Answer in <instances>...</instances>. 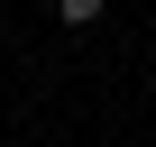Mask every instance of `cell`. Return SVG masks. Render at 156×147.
I'll list each match as a JSON object with an SVG mask.
<instances>
[{
  "label": "cell",
  "instance_id": "obj_1",
  "mask_svg": "<svg viewBox=\"0 0 156 147\" xmlns=\"http://www.w3.org/2000/svg\"><path fill=\"white\" fill-rule=\"evenodd\" d=\"M101 9H110V0H55V19H64V28H92Z\"/></svg>",
  "mask_w": 156,
  "mask_h": 147
}]
</instances>
